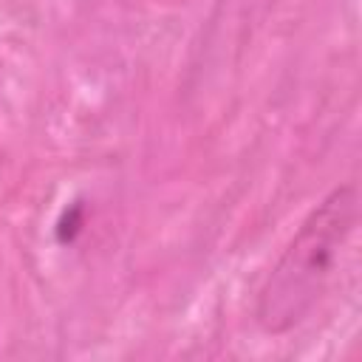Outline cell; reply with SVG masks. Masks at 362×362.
Returning a JSON list of instances; mask_svg holds the SVG:
<instances>
[{
	"instance_id": "cell-1",
	"label": "cell",
	"mask_w": 362,
	"mask_h": 362,
	"mask_svg": "<svg viewBox=\"0 0 362 362\" xmlns=\"http://www.w3.org/2000/svg\"><path fill=\"white\" fill-rule=\"evenodd\" d=\"M356 218L359 198L354 184L334 187L303 218L255 300V322L266 334L280 337L308 320L337 277L339 255L354 235Z\"/></svg>"
}]
</instances>
